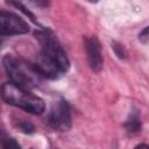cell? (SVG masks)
Here are the masks:
<instances>
[{
    "label": "cell",
    "mask_w": 149,
    "mask_h": 149,
    "mask_svg": "<svg viewBox=\"0 0 149 149\" xmlns=\"http://www.w3.org/2000/svg\"><path fill=\"white\" fill-rule=\"evenodd\" d=\"M29 31L28 23L16 14L2 10L0 14V34L3 35H21Z\"/></svg>",
    "instance_id": "5"
},
{
    "label": "cell",
    "mask_w": 149,
    "mask_h": 149,
    "mask_svg": "<svg viewBox=\"0 0 149 149\" xmlns=\"http://www.w3.org/2000/svg\"><path fill=\"white\" fill-rule=\"evenodd\" d=\"M35 3H38V5H45L48 2V0H33Z\"/></svg>",
    "instance_id": "8"
},
{
    "label": "cell",
    "mask_w": 149,
    "mask_h": 149,
    "mask_svg": "<svg viewBox=\"0 0 149 149\" xmlns=\"http://www.w3.org/2000/svg\"><path fill=\"white\" fill-rule=\"evenodd\" d=\"M2 147L3 148H20V146L12 139L9 140H2Z\"/></svg>",
    "instance_id": "7"
},
{
    "label": "cell",
    "mask_w": 149,
    "mask_h": 149,
    "mask_svg": "<svg viewBox=\"0 0 149 149\" xmlns=\"http://www.w3.org/2000/svg\"><path fill=\"white\" fill-rule=\"evenodd\" d=\"M50 126L58 132H66L71 127V113L68 102L59 99L52 104L49 113Z\"/></svg>",
    "instance_id": "4"
},
{
    "label": "cell",
    "mask_w": 149,
    "mask_h": 149,
    "mask_svg": "<svg viewBox=\"0 0 149 149\" xmlns=\"http://www.w3.org/2000/svg\"><path fill=\"white\" fill-rule=\"evenodd\" d=\"M88 1H91V2H97L98 0H88Z\"/></svg>",
    "instance_id": "9"
},
{
    "label": "cell",
    "mask_w": 149,
    "mask_h": 149,
    "mask_svg": "<svg viewBox=\"0 0 149 149\" xmlns=\"http://www.w3.org/2000/svg\"><path fill=\"white\" fill-rule=\"evenodd\" d=\"M86 52L90 66L94 71H100L102 68V56L100 50V43L95 36L86 40Z\"/></svg>",
    "instance_id": "6"
},
{
    "label": "cell",
    "mask_w": 149,
    "mask_h": 149,
    "mask_svg": "<svg viewBox=\"0 0 149 149\" xmlns=\"http://www.w3.org/2000/svg\"><path fill=\"white\" fill-rule=\"evenodd\" d=\"M2 64L10 81L21 87L31 90L37 87L42 81L43 76L34 64H29L21 58L13 55H6L2 59Z\"/></svg>",
    "instance_id": "2"
},
{
    "label": "cell",
    "mask_w": 149,
    "mask_h": 149,
    "mask_svg": "<svg viewBox=\"0 0 149 149\" xmlns=\"http://www.w3.org/2000/svg\"><path fill=\"white\" fill-rule=\"evenodd\" d=\"M35 36L40 42L41 52L34 66L43 77L48 78H56L65 73L70 68V62L55 36L45 30L35 31Z\"/></svg>",
    "instance_id": "1"
},
{
    "label": "cell",
    "mask_w": 149,
    "mask_h": 149,
    "mask_svg": "<svg viewBox=\"0 0 149 149\" xmlns=\"http://www.w3.org/2000/svg\"><path fill=\"white\" fill-rule=\"evenodd\" d=\"M2 99L8 104L22 108L33 114H41L44 111V101L33 94L29 90L21 87L13 81L5 83L1 87Z\"/></svg>",
    "instance_id": "3"
}]
</instances>
